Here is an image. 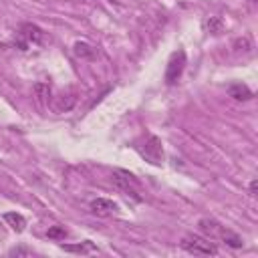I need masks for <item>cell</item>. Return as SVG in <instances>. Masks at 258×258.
I'll return each mask as SVG.
<instances>
[{"label":"cell","mask_w":258,"mask_h":258,"mask_svg":"<svg viewBox=\"0 0 258 258\" xmlns=\"http://www.w3.org/2000/svg\"><path fill=\"white\" fill-rule=\"evenodd\" d=\"M198 226H200V230L208 236V238H214V236H218L220 234V224L216 222V220H212V218H202L200 222H198Z\"/></svg>","instance_id":"30bf717a"},{"label":"cell","mask_w":258,"mask_h":258,"mask_svg":"<svg viewBox=\"0 0 258 258\" xmlns=\"http://www.w3.org/2000/svg\"><path fill=\"white\" fill-rule=\"evenodd\" d=\"M228 95H230L232 99H236V101H248V99L254 97L252 91H250V87L244 85V83H234V85H230V87H228Z\"/></svg>","instance_id":"52a82bcc"},{"label":"cell","mask_w":258,"mask_h":258,"mask_svg":"<svg viewBox=\"0 0 258 258\" xmlns=\"http://www.w3.org/2000/svg\"><path fill=\"white\" fill-rule=\"evenodd\" d=\"M26 254H30L28 248H12L10 250V256H26Z\"/></svg>","instance_id":"e0dca14e"},{"label":"cell","mask_w":258,"mask_h":258,"mask_svg":"<svg viewBox=\"0 0 258 258\" xmlns=\"http://www.w3.org/2000/svg\"><path fill=\"white\" fill-rule=\"evenodd\" d=\"M250 2H254V0H250Z\"/></svg>","instance_id":"d6986e66"},{"label":"cell","mask_w":258,"mask_h":258,"mask_svg":"<svg viewBox=\"0 0 258 258\" xmlns=\"http://www.w3.org/2000/svg\"><path fill=\"white\" fill-rule=\"evenodd\" d=\"M4 222L14 230V232H24L26 228V218L22 214H16V212H6L4 214Z\"/></svg>","instance_id":"9c48e42d"},{"label":"cell","mask_w":258,"mask_h":258,"mask_svg":"<svg viewBox=\"0 0 258 258\" xmlns=\"http://www.w3.org/2000/svg\"><path fill=\"white\" fill-rule=\"evenodd\" d=\"M204 24H206V28H208V32H212V34H220L224 30V20L220 16H210Z\"/></svg>","instance_id":"4fadbf2b"},{"label":"cell","mask_w":258,"mask_h":258,"mask_svg":"<svg viewBox=\"0 0 258 258\" xmlns=\"http://www.w3.org/2000/svg\"><path fill=\"white\" fill-rule=\"evenodd\" d=\"M230 248H242L244 246V242H242V238L238 236V234H234L232 230H228V228H220V234H218Z\"/></svg>","instance_id":"8fae6325"},{"label":"cell","mask_w":258,"mask_h":258,"mask_svg":"<svg viewBox=\"0 0 258 258\" xmlns=\"http://www.w3.org/2000/svg\"><path fill=\"white\" fill-rule=\"evenodd\" d=\"M34 93H36L40 99H46V97L50 95V87L44 85V83H36V85H34Z\"/></svg>","instance_id":"2e32d148"},{"label":"cell","mask_w":258,"mask_h":258,"mask_svg":"<svg viewBox=\"0 0 258 258\" xmlns=\"http://www.w3.org/2000/svg\"><path fill=\"white\" fill-rule=\"evenodd\" d=\"M139 153L151 164V166H162L164 164V147L160 137L149 135L143 145H139Z\"/></svg>","instance_id":"3957f363"},{"label":"cell","mask_w":258,"mask_h":258,"mask_svg":"<svg viewBox=\"0 0 258 258\" xmlns=\"http://www.w3.org/2000/svg\"><path fill=\"white\" fill-rule=\"evenodd\" d=\"M61 248L65 252H73V254H89V252H97V246L91 240H85L81 244H61Z\"/></svg>","instance_id":"ba28073f"},{"label":"cell","mask_w":258,"mask_h":258,"mask_svg":"<svg viewBox=\"0 0 258 258\" xmlns=\"http://www.w3.org/2000/svg\"><path fill=\"white\" fill-rule=\"evenodd\" d=\"M73 53L79 57V59H95V48L91 46V44H87V42H75V46H73Z\"/></svg>","instance_id":"7c38bea8"},{"label":"cell","mask_w":258,"mask_h":258,"mask_svg":"<svg viewBox=\"0 0 258 258\" xmlns=\"http://www.w3.org/2000/svg\"><path fill=\"white\" fill-rule=\"evenodd\" d=\"M184 69H186V53L184 50H176V53L170 57V63H168V69H166V83L176 85L178 79L182 77Z\"/></svg>","instance_id":"277c9868"},{"label":"cell","mask_w":258,"mask_h":258,"mask_svg":"<svg viewBox=\"0 0 258 258\" xmlns=\"http://www.w3.org/2000/svg\"><path fill=\"white\" fill-rule=\"evenodd\" d=\"M18 36H20L22 40H26L28 44H30V42H32V44H42V42H44V32H42V28L36 26V24H32V22H22L20 28H18Z\"/></svg>","instance_id":"8992f818"},{"label":"cell","mask_w":258,"mask_h":258,"mask_svg":"<svg viewBox=\"0 0 258 258\" xmlns=\"http://www.w3.org/2000/svg\"><path fill=\"white\" fill-rule=\"evenodd\" d=\"M256 186H258V182L252 180V182H250V196H256Z\"/></svg>","instance_id":"ac0fdd59"},{"label":"cell","mask_w":258,"mask_h":258,"mask_svg":"<svg viewBox=\"0 0 258 258\" xmlns=\"http://www.w3.org/2000/svg\"><path fill=\"white\" fill-rule=\"evenodd\" d=\"M111 182H113L119 190H123L127 196H131L133 200L141 202V196H139V180H137L131 172H127V170H115V172L111 174Z\"/></svg>","instance_id":"7a4b0ae2"},{"label":"cell","mask_w":258,"mask_h":258,"mask_svg":"<svg viewBox=\"0 0 258 258\" xmlns=\"http://www.w3.org/2000/svg\"><path fill=\"white\" fill-rule=\"evenodd\" d=\"M180 246L196 256H216L218 254V246L214 242H210V238H204L198 234H186L180 242Z\"/></svg>","instance_id":"6da1fadb"},{"label":"cell","mask_w":258,"mask_h":258,"mask_svg":"<svg viewBox=\"0 0 258 258\" xmlns=\"http://www.w3.org/2000/svg\"><path fill=\"white\" fill-rule=\"evenodd\" d=\"M46 236L48 238H55V240H61V238L67 236V230H65V226H53V228H48Z\"/></svg>","instance_id":"9a60e30c"},{"label":"cell","mask_w":258,"mask_h":258,"mask_svg":"<svg viewBox=\"0 0 258 258\" xmlns=\"http://www.w3.org/2000/svg\"><path fill=\"white\" fill-rule=\"evenodd\" d=\"M89 208L95 216H101V218H109L113 214H117V204L107 200V198H97L89 204Z\"/></svg>","instance_id":"5b68a950"},{"label":"cell","mask_w":258,"mask_h":258,"mask_svg":"<svg viewBox=\"0 0 258 258\" xmlns=\"http://www.w3.org/2000/svg\"><path fill=\"white\" fill-rule=\"evenodd\" d=\"M234 48L238 50H242V53H248V50L252 48V40H250V36H242V38H236L234 40Z\"/></svg>","instance_id":"5bb4252c"}]
</instances>
